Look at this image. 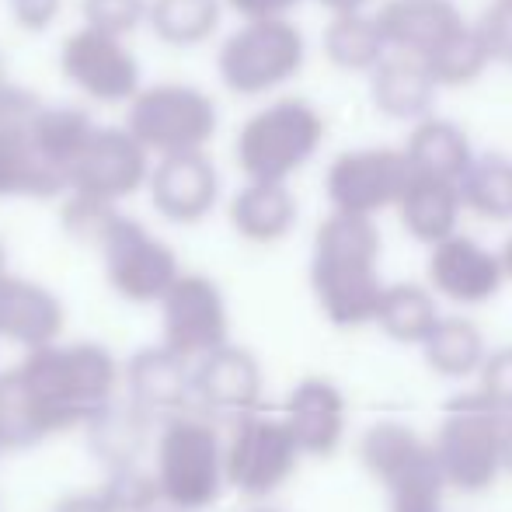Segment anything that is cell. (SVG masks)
<instances>
[{"label": "cell", "mask_w": 512, "mask_h": 512, "mask_svg": "<svg viewBox=\"0 0 512 512\" xmlns=\"http://www.w3.org/2000/svg\"><path fill=\"white\" fill-rule=\"evenodd\" d=\"M42 439L88 425L119 398L122 366L105 345L74 342L35 349L14 366Z\"/></svg>", "instance_id": "6da1fadb"}, {"label": "cell", "mask_w": 512, "mask_h": 512, "mask_svg": "<svg viewBox=\"0 0 512 512\" xmlns=\"http://www.w3.org/2000/svg\"><path fill=\"white\" fill-rule=\"evenodd\" d=\"M380 230L366 216L331 213L314 234L310 290L335 328L373 324L384 279H380Z\"/></svg>", "instance_id": "7a4b0ae2"}, {"label": "cell", "mask_w": 512, "mask_h": 512, "mask_svg": "<svg viewBox=\"0 0 512 512\" xmlns=\"http://www.w3.org/2000/svg\"><path fill=\"white\" fill-rule=\"evenodd\" d=\"M154 485L161 506L171 512H203L227 492L223 478V436L206 415H182L161 422L154 439Z\"/></svg>", "instance_id": "3957f363"}, {"label": "cell", "mask_w": 512, "mask_h": 512, "mask_svg": "<svg viewBox=\"0 0 512 512\" xmlns=\"http://www.w3.org/2000/svg\"><path fill=\"white\" fill-rule=\"evenodd\" d=\"M324 115L304 98H279V102L258 108L234 140L237 168L248 182H276L286 185L290 175L317 154L324 143Z\"/></svg>", "instance_id": "277c9868"}, {"label": "cell", "mask_w": 512, "mask_h": 512, "mask_svg": "<svg viewBox=\"0 0 512 512\" xmlns=\"http://www.w3.org/2000/svg\"><path fill=\"white\" fill-rule=\"evenodd\" d=\"M122 126L154 161H161L206 150L220 129V108L196 84H143L129 98Z\"/></svg>", "instance_id": "5b68a950"}, {"label": "cell", "mask_w": 512, "mask_h": 512, "mask_svg": "<svg viewBox=\"0 0 512 512\" xmlns=\"http://www.w3.org/2000/svg\"><path fill=\"white\" fill-rule=\"evenodd\" d=\"M502 429L506 418L492 411L478 394H460L446 405L436 436L429 439L446 492L481 495L502 474Z\"/></svg>", "instance_id": "8992f818"}, {"label": "cell", "mask_w": 512, "mask_h": 512, "mask_svg": "<svg viewBox=\"0 0 512 512\" xmlns=\"http://www.w3.org/2000/svg\"><path fill=\"white\" fill-rule=\"evenodd\" d=\"M307 60L304 32L290 18L269 21H244L227 39L220 42L216 53V74L223 88L241 98L269 95L279 84L300 74Z\"/></svg>", "instance_id": "52a82bcc"}, {"label": "cell", "mask_w": 512, "mask_h": 512, "mask_svg": "<svg viewBox=\"0 0 512 512\" xmlns=\"http://www.w3.org/2000/svg\"><path fill=\"white\" fill-rule=\"evenodd\" d=\"M300 450L279 415L248 411L234 418L223 439V478L227 488L251 502H269L297 474Z\"/></svg>", "instance_id": "ba28073f"}, {"label": "cell", "mask_w": 512, "mask_h": 512, "mask_svg": "<svg viewBox=\"0 0 512 512\" xmlns=\"http://www.w3.org/2000/svg\"><path fill=\"white\" fill-rule=\"evenodd\" d=\"M95 251L102 255L108 290L126 304H161L171 283L182 276L175 248L126 213L115 216Z\"/></svg>", "instance_id": "9c48e42d"}, {"label": "cell", "mask_w": 512, "mask_h": 512, "mask_svg": "<svg viewBox=\"0 0 512 512\" xmlns=\"http://www.w3.org/2000/svg\"><path fill=\"white\" fill-rule=\"evenodd\" d=\"M161 345L182 363L196 366L230 342V307L220 283L203 272H182L161 297Z\"/></svg>", "instance_id": "30bf717a"}, {"label": "cell", "mask_w": 512, "mask_h": 512, "mask_svg": "<svg viewBox=\"0 0 512 512\" xmlns=\"http://www.w3.org/2000/svg\"><path fill=\"white\" fill-rule=\"evenodd\" d=\"M60 74L77 95L98 105H129L143 88V67L129 42L84 25L63 39Z\"/></svg>", "instance_id": "8fae6325"}, {"label": "cell", "mask_w": 512, "mask_h": 512, "mask_svg": "<svg viewBox=\"0 0 512 512\" xmlns=\"http://www.w3.org/2000/svg\"><path fill=\"white\" fill-rule=\"evenodd\" d=\"M154 157L126 133V126H95L91 140L70 164L67 192L119 206L147 189Z\"/></svg>", "instance_id": "7c38bea8"}, {"label": "cell", "mask_w": 512, "mask_h": 512, "mask_svg": "<svg viewBox=\"0 0 512 512\" xmlns=\"http://www.w3.org/2000/svg\"><path fill=\"white\" fill-rule=\"evenodd\" d=\"M408 178L411 171L401 150L363 147L345 150L331 161L328 175H324V189H328L331 213L373 220V213H380V209L398 206Z\"/></svg>", "instance_id": "4fadbf2b"}, {"label": "cell", "mask_w": 512, "mask_h": 512, "mask_svg": "<svg viewBox=\"0 0 512 512\" xmlns=\"http://www.w3.org/2000/svg\"><path fill=\"white\" fill-rule=\"evenodd\" d=\"M150 206L175 227H196L220 203V171L206 150L161 157L150 164Z\"/></svg>", "instance_id": "5bb4252c"}, {"label": "cell", "mask_w": 512, "mask_h": 512, "mask_svg": "<svg viewBox=\"0 0 512 512\" xmlns=\"http://www.w3.org/2000/svg\"><path fill=\"white\" fill-rule=\"evenodd\" d=\"M265 391L262 363L244 345H220L192 366V405L206 415L241 418L248 411H258Z\"/></svg>", "instance_id": "9a60e30c"}, {"label": "cell", "mask_w": 512, "mask_h": 512, "mask_svg": "<svg viewBox=\"0 0 512 512\" xmlns=\"http://www.w3.org/2000/svg\"><path fill=\"white\" fill-rule=\"evenodd\" d=\"M425 272H429L432 293L460 307L488 304L492 297H499L502 283H506L499 251L485 248L467 234H453L446 241L432 244Z\"/></svg>", "instance_id": "2e32d148"}, {"label": "cell", "mask_w": 512, "mask_h": 512, "mask_svg": "<svg viewBox=\"0 0 512 512\" xmlns=\"http://www.w3.org/2000/svg\"><path fill=\"white\" fill-rule=\"evenodd\" d=\"M283 425L290 429L300 457H335L349 432V405L335 380L304 377L290 391L283 408Z\"/></svg>", "instance_id": "e0dca14e"}, {"label": "cell", "mask_w": 512, "mask_h": 512, "mask_svg": "<svg viewBox=\"0 0 512 512\" xmlns=\"http://www.w3.org/2000/svg\"><path fill=\"white\" fill-rule=\"evenodd\" d=\"M67 328V307L49 286L7 272L0 279V342L25 352L56 345Z\"/></svg>", "instance_id": "ac0fdd59"}, {"label": "cell", "mask_w": 512, "mask_h": 512, "mask_svg": "<svg viewBox=\"0 0 512 512\" xmlns=\"http://www.w3.org/2000/svg\"><path fill=\"white\" fill-rule=\"evenodd\" d=\"M126 401L150 422H168L192 405V366L164 345L143 349L122 366Z\"/></svg>", "instance_id": "d6986e66"}, {"label": "cell", "mask_w": 512, "mask_h": 512, "mask_svg": "<svg viewBox=\"0 0 512 512\" xmlns=\"http://www.w3.org/2000/svg\"><path fill=\"white\" fill-rule=\"evenodd\" d=\"M377 25L387 46L422 60L464 28V14L453 0H387Z\"/></svg>", "instance_id": "ffe728a7"}, {"label": "cell", "mask_w": 512, "mask_h": 512, "mask_svg": "<svg viewBox=\"0 0 512 512\" xmlns=\"http://www.w3.org/2000/svg\"><path fill=\"white\" fill-rule=\"evenodd\" d=\"M401 154H405L411 175L439 178L450 185H460V178L467 175L474 161L471 140L464 136V129L450 119H436V115H425L411 129Z\"/></svg>", "instance_id": "44dd1931"}, {"label": "cell", "mask_w": 512, "mask_h": 512, "mask_svg": "<svg viewBox=\"0 0 512 512\" xmlns=\"http://www.w3.org/2000/svg\"><path fill=\"white\" fill-rule=\"evenodd\" d=\"M297 199H293L290 185L276 182H244L230 199V227L237 237L251 244H276L297 223Z\"/></svg>", "instance_id": "7402d4cb"}, {"label": "cell", "mask_w": 512, "mask_h": 512, "mask_svg": "<svg viewBox=\"0 0 512 512\" xmlns=\"http://www.w3.org/2000/svg\"><path fill=\"white\" fill-rule=\"evenodd\" d=\"M460 209H464V203H460L457 185L439 182V178H425V175H411L405 192H401V199H398L401 227H405L415 241L429 244V248L457 234Z\"/></svg>", "instance_id": "603a6c76"}, {"label": "cell", "mask_w": 512, "mask_h": 512, "mask_svg": "<svg viewBox=\"0 0 512 512\" xmlns=\"http://www.w3.org/2000/svg\"><path fill=\"white\" fill-rule=\"evenodd\" d=\"M356 457H359V464H363V471L370 474L377 485L387 488L394 478H401L411 467L429 460L432 446H429V439L411 429V425L384 418V422H373L370 429L359 436Z\"/></svg>", "instance_id": "cb8c5ba5"}, {"label": "cell", "mask_w": 512, "mask_h": 512, "mask_svg": "<svg viewBox=\"0 0 512 512\" xmlns=\"http://www.w3.org/2000/svg\"><path fill=\"white\" fill-rule=\"evenodd\" d=\"M418 349L425 356V366L443 380L478 377L481 363L488 356L485 335L464 314H439V321L432 324V331Z\"/></svg>", "instance_id": "d4e9b609"}, {"label": "cell", "mask_w": 512, "mask_h": 512, "mask_svg": "<svg viewBox=\"0 0 512 512\" xmlns=\"http://www.w3.org/2000/svg\"><path fill=\"white\" fill-rule=\"evenodd\" d=\"M373 105L391 119H418L429 115L436 102V84L429 81L425 67L415 56H384L370 77Z\"/></svg>", "instance_id": "484cf974"}, {"label": "cell", "mask_w": 512, "mask_h": 512, "mask_svg": "<svg viewBox=\"0 0 512 512\" xmlns=\"http://www.w3.org/2000/svg\"><path fill=\"white\" fill-rule=\"evenodd\" d=\"M95 115L84 105H39L32 119V140L39 154L60 171L63 178L70 175V164L84 150V143L95 133Z\"/></svg>", "instance_id": "4316f807"}, {"label": "cell", "mask_w": 512, "mask_h": 512, "mask_svg": "<svg viewBox=\"0 0 512 512\" xmlns=\"http://www.w3.org/2000/svg\"><path fill=\"white\" fill-rule=\"evenodd\" d=\"M439 321L436 293L422 283H391L380 293L373 324L398 345H422Z\"/></svg>", "instance_id": "83f0119b"}, {"label": "cell", "mask_w": 512, "mask_h": 512, "mask_svg": "<svg viewBox=\"0 0 512 512\" xmlns=\"http://www.w3.org/2000/svg\"><path fill=\"white\" fill-rule=\"evenodd\" d=\"M223 0H147V28L171 49H196L216 35Z\"/></svg>", "instance_id": "f1b7e54d"}, {"label": "cell", "mask_w": 512, "mask_h": 512, "mask_svg": "<svg viewBox=\"0 0 512 512\" xmlns=\"http://www.w3.org/2000/svg\"><path fill=\"white\" fill-rule=\"evenodd\" d=\"M150 418H143L129 401H112L102 415L91 418L84 429H88V443L95 450V457L102 460L108 471L126 464H140L143 446L150 439Z\"/></svg>", "instance_id": "f546056e"}, {"label": "cell", "mask_w": 512, "mask_h": 512, "mask_svg": "<svg viewBox=\"0 0 512 512\" xmlns=\"http://www.w3.org/2000/svg\"><path fill=\"white\" fill-rule=\"evenodd\" d=\"M460 203L485 220H512V157L481 154L457 185Z\"/></svg>", "instance_id": "4dcf8cb0"}, {"label": "cell", "mask_w": 512, "mask_h": 512, "mask_svg": "<svg viewBox=\"0 0 512 512\" xmlns=\"http://www.w3.org/2000/svg\"><path fill=\"white\" fill-rule=\"evenodd\" d=\"M324 53L342 70H373L387 56V42L377 18H366L363 11L335 14L324 28Z\"/></svg>", "instance_id": "1f68e13d"}, {"label": "cell", "mask_w": 512, "mask_h": 512, "mask_svg": "<svg viewBox=\"0 0 512 512\" xmlns=\"http://www.w3.org/2000/svg\"><path fill=\"white\" fill-rule=\"evenodd\" d=\"M418 63L425 67V74H429V81L436 88H464V84L478 81L492 60H488V49L481 42L478 28L464 25L453 39H446L443 46L432 49Z\"/></svg>", "instance_id": "d6a6232c"}, {"label": "cell", "mask_w": 512, "mask_h": 512, "mask_svg": "<svg viewBox=\"0 0 512 512\" xmlns=\"http://www.w3.org/2000/svg\"><path fill=\"white\" fill-rule=\"evenodd\" d=\"M443 499L446 481L436 467V457L422 460L387 485V512H443Z\"/></svg>", "instance_id": "836d02e7"}, {"label": "cell", "mask_w": 512, "mask_h": 512, "mask_svg": "<svg viewBox=\"0 0 512 512\" xmlns=\"http://www.w3.org/2000/svg\"><path fill=\"white\" fill-rule=\"evenodd\" d=\"M119 216V206L98 203V199L77 196V192H67L60 199V227L70 241L84 244V248H98L105 237V230L112 227V220Z\"/></svg>", "instance_id": "e575fe53"}, {"label": "cell", "mask_w": 512, "mask_h": 512, "mask_svg": "<svg viewBox=\"0 0 512 512\" xmlns=\"http://www.w3.org/2000/svg\"><path fill=\"white\" fill-rule=\"evenodd\" d=\"M98 492L105 495L108 506L115 512H154L161 506L154 474H150V467H143V464H126V467L108 471V481L98 488Z\"/></svg>", "instance_id": "d590c367"}, {"label": "cell", "mask_w": 512, "mask_h": 512, "mask_svg": "<svg viewBox=\"0 0 512 512\" xmlns=\"http://www.w3.org/2000/svg\"><path fill=\"white\" fill-rule=\"evenodd\" d=\"M84 28L129 39L140 25H147V0H81Z\"/></svg>", "instance_id": "8d00e7d4"}, {"label": "cell", "mask_w": 512, "mask_h": 512, "mask_svg": "<svg viewBox=\"0 0 512 512\" xmlns=\"http://www.w3.org/2000/svg\"><path fill=\"white\" fill-rule=\"evenodd\" d=\"M478 394L492 411L502 418H512V345L488 349L485 363L478 370Z\"/></svg>", "instance_id": "74e56055"}, {"label": "cell", "mask_w": 512, "mask_h": 512, "mask_svg": "<svg viewBox=\"0 0 512 512\" xmlns=\"http://www.w3.org/2000/svg\"><path fill=\"white\" fill-rule=\"evenodd\" d=\"M474 28H478L481 42H485L488 60L512 67V0H495Z\"/></svg>", "instance_id": "f35d334b"}, {"label": "cell", "mask_w": 512, "mask_h": 512, "mask_svg": "<svg viewBox=\"0 0 512 512\" xmlns=\"http://www.w3.org/2000/svg\"><path fill=\"white\" fill-rule=\"evenodd\" d=\"M11 4V18L21 32L28 35H42L56 25L63 11V0H7Z\"/></svg>", "instance_id": "ab89813d"}, {"label": "cell", "mask_w": 512, "mask_h": 512, "mask_svg": "<svg viewBox=\"0 0 512 512\" xmlns=\"http://www.w3.org/2000/svg\"><path fill=\"white\" fill-rule=\"evenodd\" d=\"M300 4H304V0H223V7H230L234 14H241L244 21L286 18V14Z\"/></svg>", "instance_id": "60d3db41"}, {"label": "cell", "mask_w": 512, "mask_h": 512, "mask_svg": "<svg viewBox=\"0 0 512 512\" xmlns=\"http://www.w3.org/2000/svg\"><path fill=\"white\" fill-rule=\"evenodd\" d=\"M53 512H115V509L108 506V499L102 492H74L56 502Z\"/></svg>", "instance_id": "b9f144b4"}, {"label": "cell", "mask_w": 512, "mask_h": 512, "mask_svg": "<svg viewBox=\"0 0 512 512\" xmlns=\"http://www.w3.org/2000/svg\"><path fill=\"white\" fill-rule=\"evenodd\" d=\"M331 14H359L370 0H321Z\"/></svg>", "instance_id": "7bdbcfd3"}, {"label": "cell", "mask_w": 512, "mask_h": 512, "mask_svg": "<svg viewBox=\"0 0 512 512\" xmlns=\"http://www.w3.org/2000/svg\"><path fill=\"white\" fill-rule=\"evenodd\" d=\"M502 471L512 474V418H506V429H502Z\"/></svg>", "instance_id": "ee69618b"}, {"label": "cell", "mask_w": 512, "mask_h": 512, "mask_svg": "<svg viewBox=\"0 0 512 512\" xmlns=\"http://www.w3.org/2000/svg\"><path fill=\"white\" fill-rule=\"evenodd\" d=\"M499 262H502V276L512 279V237L506 244H502V251H499Z\"/></svg>", "instance_id": "f6af8a7d"}, {"label": "cell", "mask_w": 512, "mask_h": 512, "mask_svg": "<svg viewBox=\"0 0 512 512\" xmlns=\"http://www.w3.org/2000/svg\"><path fill=\"white\" fill-rule=\"evenodd\" d=\"M244 512H286V509H279V506H272V502H251Z\"/></svg>", "instance_id": "bcb514c9"}, {"label": "cell", "mask_w": 512, "mask_h": 512, "mask_svg": "<svg viewBox=\"0 0 512 512\" xmlns=\"http://www.w3.org/2000/svg\"><path fill=\"white\" fill-rule=\"evenodd\" d=\"M4 84H11V74H7V56H4V49H0V88Z\"/></svg>", "instance_id": "7dc6e473"}, {"label": "cell", "mask_w": 512, "mask_h": 512, "mask_svg": "<svg viewBox=\"0 0 512 512\" xmlns=\"http://www.w3.org/2000/svg\"><path fill=\"white\" fill-rule=\"evenodd\" d=\"M7 276V244L0 241V279Z\"/></svg>", "instance_id": "c3c4849f"}, {"label": "cell", "mask_w": 512, "mask_h": 512, "mask_svg": "<svg viewBox=\"0 0 512 512\" xmlns=\"http://www.w3.org/2000/svg\"><path fill=\"white\" fill-rule=\"evenodd\" d=\"M0 457H4V450H0Z\"/></svg>", "instance_id": "681fc988"}]
</instances>
